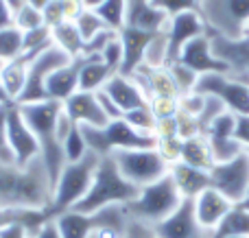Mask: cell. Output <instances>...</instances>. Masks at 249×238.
<instances>
[{
    "label": "cell",
    "instance_id": "33",
    "mask_svg": "<svg viewBox=\"0 0 249 238\" xmlns=\"http://www.w3.org/2000/svg\"><path fill=\"white\" fill-rule=\"evenodd\" d=\"M96 13L107 22L109 29L121 31L124 26V16H127V0H105L96 9Z\"/></svg>",
    "mask_w": 249,
    "mask_h": 238
},
{
    "label": "cell",
    "instance_id": "28",
    "mask_svg": "<svg viewBox=\"0 0 249 238\" xmlns=\"http://www.w3.org/2000/svg\"><path fill=\"white\" fill-rule=\"evenodd\" d=\"M53 31V44L59 46L64 52H68L70 57H83V48H86V39L79 33L74 22H61L59 26H55Z\"/></svg>",
    "mask_w": 249,
    "mask_h": 238
},
{
    "label": "cell",
    "instance_id": "46",
    "mask_svg": "<svg viewBox=\"0 0 249 238\" xmlns=\"http://www.w3.org/2000/svg\"><path fill=\"white\" fill-rule=\"evenodd\" d=\"M124 238H158V236H155L153 225L142 223L138 219H129L127 230H124Z\"/></svg>",
    "mask_w": 249,
    "mask_h": 238
},
{
    "label": "cell",
    "instance_id": "1",
    "mask_svg": "<svg viewBox=\"0 0 249 238\" xmlns=\"http://www.w3.org/2000/svg\"><path fill=\"white\" fill-rule=\"evenodd\" d=\"M53 182L42 157L29 166L0 162V208H51Z\"/></svg>",
    "mask_w": 249,
    "mask_h": 238
},
{
    "label": "cell",
    "instance_id": "51",
    "mask_svg": "<svg viewBox=\"0 0 249 238\" xmlns=\"http://www.w3.org/2000/svg\"><path fill=\"white\" fill-rule=\"evenodd\" d=\"M0 238H31V232L22 225H11L0 230Z\"/></svg>",
    "mask_w": 249,
    "mask_h": 238
},
{
    "label": "cell",
    "instance_id": "55",
    "mask_svg": "<svg viewBox=\"0 0 249 238\" xmlns=\"http://www.w3.org/2000/svg\"><path fill=\"white\" fill-rule=\"evenodd\" d=\"M9 2H11L13 9H18V7H22V4H24V0H9Z\"/></svg>",
    "mask_w": 249,
    "mask_h": 238
},
{
    "label": "cell",
    "instance_id": "52",
    "mask_svg": "<svg viewBox=\"0 0 249 238\" xmlns=\"http://www.w3.org/2000/svg\"><path fill=\"white\" fill-rule=\"evenodd\" d=\"M9 105H13V101L9 99L7 90H4V85H2V79H0V107H9Z\"/></svg>",
    "mask_w": 249,
    "mask_h": 238
},
{
    "label": "cell",
    "instance_id": "5",
    "mask_svg": "<svg viewBox=\"0 0 249 238\" xmlns=\"http://www.w3.org/2000/svg\"><path fill=\"white\" fill-rule=\"evenodd\" d=\"M181 201H184V197L179 195L171 173H168L158 182L140 188L138 197L133 201H129L124 208H127L129 219H138L142 223L155 225V223L164 221L166 217H171L179 208Z\"/></svg>",
    "mask_w": 249,
    "mask_h": 238
},
{
    "label": "cell",
    "instance_id": "31",
    "mask_svg": "<svg viewBox=\"0 0 249 238\" xmlns=\"http://www.w3.org/2000/svg\"><path fill=\"white\" fill-rule=\"evenodd\" d=\"M74 24H77V29H79V33L83 35V39H92L94 35H99V33H103V31H107L109 26H107V22L103 20V17L96 13V9H83L81 13H79V17L74 20Z\"/></svg>",
    "mask_w": 249,
    "mask_h": 238
},
{
    "label": "cell",
    "instance_id": "19",
    "mask_svg": "<svg viewBox=\"0 0 249 238\" xmlns=\"http://www.w3.org/2000/svg\"><path fill=\"white\" fill-rule=\"evenodd\" d=\"M101 90H103L105 94H107L109 99H112L114 103L123 109V114L124 112H131V109L142 107V105L149 103V99H146V94L142 92V87L138 85L131 77L121 74V72L112 74V77H109V81L105 83Z\"/></svg>",
    "mask_w": 249,
    "mask_h": 238
},
{
    "label": "cell",
    "instance_id": "44",
    "mask_svg": "<svg viewBox=\"0 0 249 238\" xmlns=\"http://www.w3.org/2000/svg\"><path fill=\"white\" fill-rule=\"evenodd\" d=\"M7 109L9 107H0V162L16 164V157H13V151L9 147V138H7Z\"/></svg>",
    "mask_w": 249,
    "mask_h": 238
},
{
    "label": "cell",
    "instance_id": "11",
    "mask_svg": "<svg viewBox=\"0 0 249 238\" xmlns=\"http://www.w3.org/2000/svg\"><path fill=\"white\" fill-rule=\"evenodd\" d=\"M7 138L18 166H29L33 160L42 157L37 138L31 131V127L26 125V120L22 118L18 103L9 105L7 109Z\"/></svg>",
    "mask_w": 249,
    "mask_h": 238
},
{
    "label": "cell",
    "instance_id": "49",
    "mask_svg": "<svg viewBox=\"0 0 249 238\" xmlns=\"http://www.w3.org/2000/svg\"><path fill=\"white\" fill-rule=\"evenodd\" d=\"M31 238H64L59 232V227H57V221L55 219H51L48 223H44L42 227H39L37 232H35Z\"/></svg>",
    "mask_w": 249,
    "mask_h": 238
},
{
    "label": "cell",
    "instance_id": "34",
    "mask_svg": "<svg viewBox=\"0 0 249 238\" xmlns=\"http://www.w3.org/2000/svg\"><path fill=\"white\" fill-rule=\"evenodd\" d=\"M64 157H66V164L68 162H79V160H83V157L88 155V144H86V138H83V134H81V127L79 125H74L72 129H70V134H68V138L64 140Z\"/></svg>",
    "mask_w": 249,
    "mask_h": 238
},
{
    "label": "cell",
    "instance_id": "57",
    "mask_svg": "<svg viewBox=\"0 0 249 238\" xmlns=\"http://www.w3.org/2000/svg\"><path fill=\"white\" fill-rule=\"evenodd\" d=\"M225 238H249V236H225Z\"/></svg>",
    "mask_w": 249,
    "mask_h": 238
},
{
    "label": "cell",
    "instance_id": "48",
    "mask_svg": "<svg viewBox=\"0 0 249 238\" xmlns=\"http://www.w3.org/2000/svg\"><path fill=\"white\" fill-rule=\"evenodd\" d=\"M173 136H177L175 118H162L155 122V138H173Z\"/></svg>",
    "mask_w": 249,
    "mask_h": 238
},
{
    "label": "cell",
    "instance_id": "35",
    "mask_svg": "<svg viewBox=\"0 0 249 238\" xmlns=\"http://www.w3.org/2000/svg\"><path fill=\"white\" fill-rule=\"evenodd\" d=\"M13 24H16L18 29L22 31V33H26V31H33V29H39V26H44V13L39 11V9H35L33 4L24 2L22 7L16 9Z\"/></svg>",
    "mask_w": 249,
    "mask_h": 238
},
{
    "label": "cell",
    "instance_id": "8",
    "mask_svg": "<svg viewBox=\"0 0 249 238\" xmlns=\"http://www.w3.org/2000/svg\"><path fill=\"white\" fill-rule=\"evenodd\" d=\"M72 57L68 52H64L59 46L51 44L46 51H42L29 66V74H26V83L22 90L18 105L22 103H39V101H48L46 96V83L51 79V74L55 70H59L61 66L70 64Z\"/></svg>",
    "mask_w": 249,
    "mask_h": 238
},
{
    "label": "cell",
    "instance_id": "29",
    "mask_svg": "<svg viewBox=\"0 0 249 238\" xmlns=\"http://www.w3.org/2000/svg\"><path fill=\"white\" fill-rule=\"evenodd\" d=\"M24 52V33L16 24L0 29V64L11 61Z\"/></svg>",
    "mask_w": 249,
    "mask_h": 238
},
{
    "label": "cell",
    "instance_id": "2",
    "mask_svg": "<svg viewBox=\"0 0 249 238\" xmlns=\"http://www.w3.org/2000/svg\"><path fill=\"white\" fill-rule=\"evenodd\" d=\"M18 107H20V114L26 120V125L31 127V131L37 138L42 160L46 164L53 188H55L57 177H59V173L66 166L64 147H61L59 138H57V116L61 112V103H57V101H39V103H22Z\"/></svg>",
    "mask_w": 249,
    "mask_h": 238
},
{
    "label": "cell",
    "instance_id": "25",
    "mask_svg": "<svg viewBox=\"0 0 249 238\" xmlns=\"http://www.w3.org/2000/svg\"><path fill=\"white\" fill-rule=\"evenodd\" d=\"M48 208H0V230L11 225H22L31 232V236L51 221Z\"/></svg>",
    "mask_w": 249,
    "mask_h": 238
},
{
    "label": "cell",
    "instance_id": "7",
    "mask_svg": "<svg viewBox=\"0 0 249 238\" xmlns=\"http://www.w3.org/2000/svg\"><path fill=\"white\" fill-rule=\"evenodd\" d=\"M112 157L116 162L118 170L123 173V177L138 188H144L149 184L158 182V179H162L171 170V166L162 160V155L155 149L116 151V153H112Z\"/></svg>",
    "mask_w": 249,
    "mask_h": 238
},
{
    "label": "cell",
    "instance_id": "4",
    "mask_svg": "<svg viewBox=\"0 0 249 238\" xmlns=\"http://www.w3.org/2000/svg\"><path fill=\"white\" fill-rule=\"evenodd\" d=\"M99 162H101V155L88 151V155L83 160L68 162L64 166V170L59 173V177L55 182V188H53V204L48 208L53 219L72 210L88 195Z\"/></svg>",
    "mask_w": 249,
    "mask_h": 238
},
{
    "label": "cell",
    "instance_id": "6",
    "mask_svg": "<svg viewBox=\"0 0 249 238\" xmlns=\"http://www.w3.org/2000/svg\"><path fill=\"white\" fill-rule=\"evenodd\" d=\"M208 35L243 37L249 20V0H201L199 4Z\"/></svg>",
    "mask_w": 249,
    "mask_h": 238
},
{
    "label": "cell",
    "instance_id": "54",
    "mask_svg": "<svg viewBox=\"0 0 249 238\" xmlns=\"http://www.w3.org/2000/svg\"><path fill=\"white\" fill-rule=\"evenodd\" d=\"M103 2H105V0H83V7H88V9H99Z\"/></svg>",
    "mask_w": 249,
    "mask_h": 238
},
{
    "label": "cell",
    "instance_id": "30",
    "mask_svg": "<svg viewBox=\"0 0 249 238\" xmlns=\"http://www.w3.org/2000/svg\"><path fill=\"white\" fill-rule=\"evenodd\" d=\"M144 64L151 68H162L168 64V37L166 31H158L153 35V39L149 42L144 52Z\"/></svg>",
    "mask_w": 249,
    "mask_h": 238
},
{
    "label": "cell",
    "instance_id": "40",
    "mask_svg": "<svg viewBox=\"0 0 249 238\" xmlns=\"http://www.w3.org/2000/svg\"><path fill=\"white\" fill-rule=\"evenodd\" d=\"M223 112H228V107L223 105V101L216 99V96L206 94V105H203V112L199 114V125H201V134L206 131V127L214 120L216 116H221Z\"/></svg>",
    "mask_w": 249,
    "mask_h": 238
},
{
    "label": "cell",
    "instance_id": "56",
    "mask_svg": "<svg viewBox=\"0 0 249 238\" xmlns=\"http://www.w3.org/2000/svg\"><path fill=\"white\" fill-rule=\"evenodd\" d=\"M245 35H249V20H247V26H245Z\"/></svg>",
    "mask_w": 249,
    "mask_h": 238
},
{
    "label": "cell",
    "instance_id": "43",
    "mask_svg": "<svg viewBox=\"0 0 249 238\" xmlns=\"http://www.w3.org/2000/svg\"><path fill=\"white\" fill-rule=\"evenodd\" d=\"M203 105H206V94L188 92V94L179 96V112L190 114V116H195V118H199V114L203 112Z\"/></svg>",
    "mask_w": 249,
    "mask_h": 238
},
{
    "label": "cell",
    "instance_id": "21",
    "mask_svg": "<svg viewBox=\"0 0 249 238\" xmlns=\"http://www.w3.org/2000/svg\"><path fill=\"white\" fill-rule=\"evenodd\" d=\"M83 57H74L70 64L61 66L59 70L51 74L46 83V96L48 101H57V103H66L74 92H79V74L83 68Z\"/></svg>",
    "mask_w": 249,
    "mask_h": 238
},
{
    "label": "cell",
    "instance_id": "39",
    "mask_svg": "<svg viewBox=\"0 0 249 238\" xmlns=\"http://www.w3.org/2000/svg\"><path fill=\"white\" fill-rule=\"evenodd\" d=\"M123 57H124V51H123L121 33H118L116 37H114L112 42H109L107 46L103 48V52H101V59H103V64L107 66V68L112 70L114 74H116V72H121V68H123Z\"/></svg>",
    "mask_w": 249,
    "mask_h": 238
},
{
    "label": "cell",
    "instance_id": "16",
    "mask_svg": "<svg viewBox=\"0 0 249 238\" xmlns=\"http://www.w3.org/2000/svg\"><path fill=\"white\" fill-rule=\"evenodd\" d=\"M212 39V52L221 61L230 66V77L245 83L249 72V35L243 37H223V35H210Z\"/></svg>",
    "mask_w": 249,
    "mask_h": 238
},
{
    "label": "cell",
    "instance_id": "36",
    "mask_svg": "<svg viewBox=\"0 0 249 238\" xmlns=\"http://www.w3.org/2000/svg\"><path fill=\"white\" fill-rule=\"evenodd\" d=\"M123 118L138 131H144V134H153L155 136V122L158 118L153 116V112L149 109V103L142 105V107H136L131 112H124Z\"/></svg>",
    "mask_w": 249,
    "mask_h": 238
},
{
    "label": "cell",
    "instance_id": "32",
    "mask_svg": "<svg viewBox=\"0 0 249 238\" xmlns=\"http://www.w3.org/2000/svg\"><path fill=\"white\" fill-rule=\"evenodd\" d=\"M166 68H168V72L173 74V81H175L177 90H179V96L188 94V92H195V85H197V79H199V74L195 72V70H190L188 66L181 64L179 59L168 61Z\"/></svg>",
    "mask_w": 249,
    "mask_h": 238
},
{
    "label": "cell",
    "instance_id": "53",
    "mask_svg": "<svg viewBox=\"0 0 249 238\" xmlns=\"http://www.w3.org/2000/svg\"><path fill=\"white\" fill-rule=\"evenodd\" d=\"M24 2H29V4H33L35 9H39V11H42L44 7H46L48 2H51V0H24Z\"/></svg>",
    "mask_w": 249,
    "mask_h": 238
},
{
    "label": "cell",
    "instance_id": "9",
    "mask_svg": "<svg viewBox=\"0 0 249 238\" xmlns=\"http://www.w3.org/2000/svg\"><path fill=\"white\" fill-rule=\"evenodd\" d=\"M195 92L221 99L223 105L228 107V112H232L234 116L238 118L249 116V85L230 77V74H221V72L201 74L197 79Z\"/></svg>",
    "mask_w": 249,
    "mask_h": 238
},
{
    "label": "cell",
    "instance_id": "59",
    "mask_svg": "<svg viewBox=\"0 0 249 238\" xmlns=\"http://www.w3.org/2000/svg\"><path fill=\"white\" fill-rule=\"evenodd\" d=\"M90 238H92V236H90Z\"/></svg>",
    "mask_w": 249,
    "mask_h": 238
},
{
    "label": "cell",
    "instance_id": "12",
    "mask_svg": "<svg viewBox=\"0 0 249 238\" xmlns=\"http://www.w3.org/2000/svg\"><path fill=\"white\" fill-rule=\"evenodd\" d=\"M236 120H238V116H234L232 112H223L203 131V136L208 138V142H210V147H212V153H214L216 162L234 160L236 155H241V153L245 151V147H243L236 140V136H234L236 134Z\"/></svg>",
    "mask_w": 249,
    "mask_h": 238
},
{
    "label": "cell",
    "instance_id": "27",
    "mask_svg": "<svg viewBox=\"0 0 249 238\" xmlns=\"http://www.w3.org/2000/svg\"><path fill=\"white\" fill-rule=\"evenodd\" d=\"M83 68L81 74H79V90L83 92H99L105 83L109 81L112 77V70L103 64L101 55H90V57H83Z\"/></svg>",
    "mask_w": 249,
    "mask_h": 238
},
{
    "label": "cell",
    "instance_id": "41",
    "mask_svg": "<svg viewBox=\"0 0 249 238\" xmlns=\"http://www.w3.org/2000/svg\"><path fill=\"white\" fill-rule=\"evenodd\" d=\"M151 4H155L168 16H175L181 11H199L201 0H151Z\"/></svg>",
    "mask_w": 249,
    "mask_h": 238
},
{
    "label": "cell",
    "instance_id": "47",
    "mask_svg": "<svg viewBox=\"0 0 249 238\" xmlns=\"http://www.w3.org/2000/svg\"><path fill=\"white\" fill-rule=\"evenodd\" d=\"M96 96H99V103H101V107H103L105 116H107L109 120H118V118H123V109L118 107V105L114 103V101L109 99V96L105 94L103 90H99V92H96Z\"/></svg>",
    "mask_w": 249,
    "mask_h": 238
},
{
    "label": "cell",
    "instance_id": "58",
    "mask_svg": "<svg viewBox=\"0 0 249 238\" xmlns=\"http://www.w3.org/2000/svg\"><path fill=\"white\" fill-rule=\"evenodd\" d=\"M245 83H247V85H249V72H247V77H245Z\"/></svg>",
    "mask_w": 249,
    "mask_h": 238
},
{
    "label": "cell",
    "instance_id": "23",
    "mask_svg": "<svg viewBox=\"0 0 249 238\" xmlns=\"http://www.w3.org/2000/svg\"><path fill=\"white\" fill-rule=\"evenodd\" d=\"M168 13L151 4V0H127L124 26H136L144 31H164L168 24Z\"/></svg>",
    "mask_w": 249,
    "mask_h": 238
},
{
    "label": "cell",
    "instance_id": "24",
    "mask_svg": "<svg viewBox=\"0 0 249 238\" xmlns=\"http://www.w3.org/2000/svg\"><path fill=\"white\" fill-rule=\"evenodd\" d=\"M171 177L175 182L177 190L184 199H195L197 195H201L206 188H210V173L206 170H199L195 166H188L184 162H177V164L171 166Z\"/></svg>",
    "mask_w": 249,
    "mask_h": 238
},
{
    "label": "cell",
    "instance_id": "42",
    "mask_svg": "<svg viewBox=\"0 0 249 238\" xmlns=\"http://www.w3.org/2000/svg\"><path fill=\"white\" fill-rule=\"evenodd\" d=\"M175 120H177V136H179L181 140H188V138H195V136H201V125H199V118L190 116V114H184V112H177Z\"/></svg>",
    "mask_w": 249,
    "mask_h": 238
},
{
    "label": "cell",
    "instance_id": "17",
    "mask_svg": "<svg viewBox=\"0 0 249 238\" xmlns=\"http://www.w3.org/2000/svg\"><path fill=\"white\" fill-rule=\"evenodd\" d=\"M193 204H195V217H197L199 225L206 227L208 232H214L234 205L223 192H219L212 186L206 188L201 195L195 197Z\"/></svg>",
    "mask_w": 249,
    "mask_h": 238
},
{
    "label": "cell",
    "instance_id": "13",
    "mask_svg": "<svg viewBox=\"0 0 249 238\" xmlns=\"http://www.w3.org/2000/svg\"><path fill=\"white\" fill-rule=\"evenodd\" d=\"M153 230L158 238H212V232L199 225L193 199H184L171 217L155 223Z\"/></svg>",
    "mask_w": 249,
    "mask_h": 238
},
{
    "label": "cell",
    "instance_id": "14",
    "mask_svg": "<svg viewBox=\"0 0 249 238\" xmlns=\"http://www.w3.org/2000/svg\"><path fill=\"white\" fill-rule=\"evenodd\" d=\"M164 31H166V37H168V61H175L188 42L208 33L206 22H203L199 11L175 13V16L168 17V24Z\"/></svg>",
    "mask_w": 249,
    "mask_h": 238
},
{
    "label": "cell",
    "instance_id": "26",
    "mask_svg": "<svg viewBox=\"0 0 249 238\" xmlns=\"http://www.w3.org/2000/svg\"><path fill=\"white\" fill-rule=\"evenodd\" d=\"M181 162L188 166H195V169H199V170H206V173H210V170L214 169L216 160H214V153H212V147L206 136L201 134V136L184 140Z\"/></svg>",
    "mask_w": 249,
    "mask_h": 238
},
{
    "label": "cell",
    "instance_id": "15",
    "mask_svg": "<svg viewBox=\"0 0 249 238\" xmlns=\"http://www.w3.org/2000/svg\"><path fill=\"white\" fill-rule=\"evenodd\" d=\"M177 59L188 66L190 70H195L199 77H201V74H210V72L230 74V66L225 64V61H221L219 57L212 52V39L208 33L199 35L193 42L186 44Z\"/></svg>",
    "mask_w": 249,
    "mask_h": 238
},
{
    "label": "cell",
    "instance_id": "10",
    "mask_svg": "<svg viewBox=\"0 0 249 238\" xmlns=\"http://www.w3.org/2000/svg\"><path fill=\"white\" fill-rule=\"evenodd\" d=\"M210 184L232 204L245 199L249 195V153L243 151L234 160L216 162L210 170Z\"/></svg>",
    "mask_w": 249,
    "mask_h": 238
},
{
    "label": "cell",
    "instance_id": "3",
    "mask_svg": "<svg viewBox=\"0 0 249 238\" xmlns=\"http://www.w3.org/2000/svg\"><path fill=\"white\" fill-rule=\"evenodd\" d=\"M140 192V188L133 186L131 182L123 177V173L118 170L116 162L112 155H103L96 166L92 186L88 190V195L74 205V212L92 214L96 210H103L107 205H127L129 201H133Z\"/></svg>",
    "mask_w": 249,
    "mask_h": 238
},
{
    "label": "cell",
    "instance_id": "45",
    "mask_svg": "<svg viewBox=\"0 0 249 238\" xmlns=\"http://www.w3.org/2000/svg\"><path fill=\"white\" fill-rule=\"evenodd\" d=\"M42 13H44V24L51 26V29L59 26L61 22H68V20H66L64 7H61V0H51V2L42 9Z\"/></svg>",
    "mask_w": 249,
    "mask_h": 238
},
{
    "label": "cell",
    "instance_id": "20",
    "mask_svg": "<svg viewBox=\"0 0 249 238\" xmlns=\"http://www.w3.org/2000/svg\"><path fill=\"white\" fill-rule=\"evenodd\" d=\"M118 33H121V42H123V51H124L121 74H127L129 77L138 66L144 64L146 46H149V42L153 39V35L158 33V31H144V29H136V26H123Z\"/></svg>",
    "mask_w": 249,
    "mask_h": 238
},
{
    "label": "cell",
    "instance_id": "18",
    "mask_svg": "<svg viewBox=\"0 0 249 238\" xmlns=\"http://www.w3.org/2000/svg\"><path fill=\"white\" fill-rule=\"evenodd\" d=\"M64 105V112L72 118L77 125H90V127H105L109 118L105 116L103 107L99 103L96 92H74Z\"/></svg>",
    "mask_w": 249,
    "mask_h": 238
},
{
    "label": "cell",
    "instance_id": "50",
    "mask_svg": "<svg viewBox=\"0 0 249 238\" xmlns=\"http://www.w3.org/2000/svg\"><path fill=\"white\" fill-rule=\"evenodd\" d=\"M13 16H16V9L11 7V2L9 0H0V29L13 26Z\"/></svg>",
    "mask_w": 249,
    "mask_h": 238
},
{
    "label": "cell",
    "instance_id": "38",
    "mask_svg": "<svg viewBox=\"0 0 249 238\" xmlns=\"http://www.w3.org/2000/svg\"><path fill=\"white\" fill-rule=\"evenodd\" d=\"M149 109L158 120L162 118H175L179 112V99L175 96H151L149 99Z\"/></svg>",
    "mask_w": 249,
    "mask_h": 238
},
{
    "label": "cell",
    "instance_id": "22",
    "mask_svg": "<svg viewBox=\"0 0 249 238\" xmlns=\"http://www.w3.org/2000/svg\"><path fill=\"white\" fill-rule=\"evenodd\" d=\"M39 52L42 51H26L20 57H16V59L0 64V79H2V85L13 103H18V99H20L22 90H24V83H26V74H29V66Z\"/></svg>",
    "mask_w": 249,
    "mask_h": 238
},
{
    "label": "cell",
    "instance_id": "37",
    "mask_svg": "<svg viewBox=\"0 0 249 238\" xmlns=\"http://www.w3.org/2000/svg\"><path fill=\"white\" fill-rule=\"evenodd\" d=\"M181 149H184V140L179 136H173V138H158L155 142V151L162 155V160L168 166L181 162Z\"/></svg>",
    "mask_w": 249,
    "mask_h": 238
}]
</instances>
